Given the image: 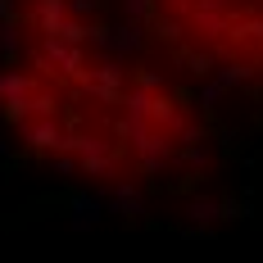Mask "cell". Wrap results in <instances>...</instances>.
Returning <instances> with one entry per match:
<instances>
[{
    "mask_svg": "<svg viewBox=\"0 0 263 263\" xmlns=\"http://www.w3.org/2000/svg\"><path fill=\"white\" fill-rule=\"evenodd\" d=\"M0 123L32 159L105 191L173 186L209 145L186 78L118 41L109 14L0 36Z\"/></svg>",
    "mask_w": 263,
    "mask_h": 263,
    "instance_id": "6da1fadb",
    "label": "cell"
},
{
    "mask_svg": "<svg viewBox=\"0 0 263 263\" xmlns=\"http://www.w3.org/2000/svg\"><path fill=\"white\" fill-rule=\"evenodd\" d=\"M136 14L168 68L263 91V0H136Z\"/></svg>",
    "mask_w": 263,
    "mask_h": 263,
    "instance_id": "7a4b0ae2",
    "label": "cell"
}]
</instances>
